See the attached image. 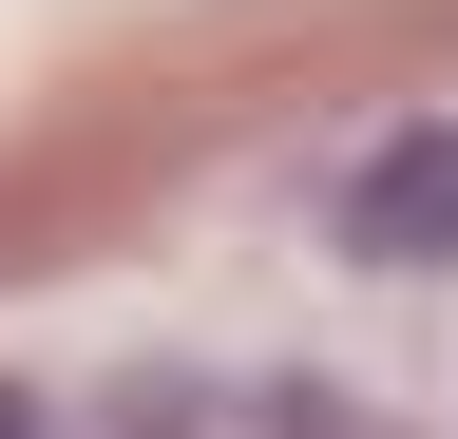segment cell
<instances>
[{
	"instance_id": "cell-1",
	"label": "cell",
	"mask_w": 458,
	"mask_h": 439,
	"mask_svg": "<svg viewBox=\"0 0 458 439\" xmlns=\"http://www.w3.org/2000/svg\"><path fill=\"white\" fill-rule=\"evenodd\" d=\"M344 249H382V267L420 249V267H439V249H458V134H401V153H363V173H344Z\"/></svg>"
},
{
	"instance_id": "cell-2",
	"label": "cell",
	"mask_w": 458,
	"mask_h": 439,
	"mask_svg": "<svg viewBox=\"0 0 458 439\" xmlns=\"http://www.w3.org/2000/svg\"><path fill=\"white\" fill-rule=\"evenodd\" d=\"M134 439H363V420L286 401V382H172V401H134Z\"/></svg>"
}]
</instances>
